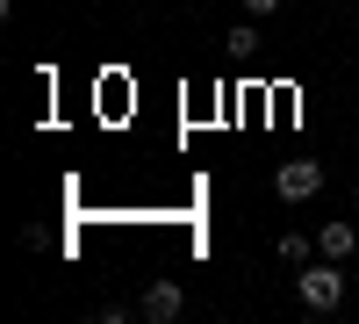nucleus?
Wrapping results in <instances>:
<instances>
[{"instance_id":"f257e3e1","label":"nucleus","mask_w":359,"mask_h":324,"mask_svg":"<svg viewBox=\"0 0 359 324\" xmlns=\"http://www.w3.org/2000/svg\"><path fill=\"white\" fill-rule=\"evenodd\" d=\"M338 267H345V259H323V252H316L309 267L294 274V296H302V310H316V317H331V310L345 303V274H338Z\"/></svg>"},{"instance_id":"f03ea898","label":"nucleus","mask_w":359,"mask_h":324,"mask_svg":"<svg viewBox=\"0 0 359 324\" xmlns=\"http://www.w3.org/2000/svg\"><path fill=\"white\" fill-rule=\"evenodd\" d=\"M273 195H280V202L323 195V166H316V159H280V166H273Z\"/></svg>"},{"instance_id":"7ed1b4c3","label":"nucleus","mask_w":359,"mask_h":324,"mask_svg":"<svg viewBox=\"0 0 359 324\" xmlns=\"http://www.w3.org/2000/svg\"><path fill=\"white\" fill-rule=\"evenodd\" d=\"M180 310H187V296H180V281H151L137 296V317H151V324H172Z\"/></svg>"},{"instance_id":"20e7f679","label":"nucleus","mask_w":359,"mask_h":324,"mask_svg":"<svg viewBox=\"0 0 359 324\" xmlns=\"http://www.w3.org/2000/svg\"><path fill=\"white\" fill-rule=\"evenodd\" d=\"M316 252H323V259H352V252H359V231H352L345 216H331V223L316 231Z\"/></svg>"},{"instance_id":"39448f33","label":"nucleus","mask_w":359,"mask_h":324,"mask_svg":"<svg viewBox=\"0 0 359 324\" xmlns=\"http://www.w3.org/2000/svg\"><path fill=\"white\" fill-rule=\"evenodd\" d=\"M287 267H309V252H316V238H302V231H280V245H273Z\"/></svg>"},{"instance_id":"423d86ee","label":"nucleus","mask_w":359,"mask_h":324,"mask_svg":"<svg viewBox=\"0 0 359 324\" xmlns=\"http://www.w3.org/2000/svg\"><path fill=\"white\" fill-rule=\"evenodd\" d=\"M223 44H230L237 58H252V51H259V29H252V22H237V29H230V37H223Z\"/></svg>"},{"instance_id":"0eeeda50","label":"nucleus","mask_w":359,"mask_h":324,"mask_svg":"<svg viewBox=\"0 0 359 324\" xmlns=\"http://www.w3.org/2000/svg\"><path fill=\"white\" fill-rule=\"evenodd\" d=\"M273 8H280V0H245V15H252V22H259V15H273Z\"/></svg>"}]
</instances>
